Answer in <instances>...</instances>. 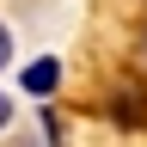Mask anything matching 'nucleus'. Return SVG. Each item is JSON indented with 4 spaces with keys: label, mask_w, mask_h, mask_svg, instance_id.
Wrapping results in <instances>:
<instances>
[{
    "label": "nucleus",
    "mask_w": 147,
    "mask_h": 147,
    "mask_svg": "<svg viewBox=\"0 0 147 147\" xmlns=\"http://www.w3.org/2000/svg\"><path fill=\"white\" fill-rule=\"evenodd\" d=\"M55 80H61V61H55V55H43V61H31V67H25V80H18V86H25L31 98H49Z\"/></svg>",
    "instance_id": "f257e3e1"
},
{
    "label": "nucleus",
    "mask_w": 147,
    "mask_h": 147,
    "mask_svg": "<svg viewBox=\"0 0 147 147\" xmlns=\"http://www.w3.org/2000/svg\"><path fill=\"white\" fill-rule=\"evenodd\" d=\"M6 61H12V31L0 25V67H6Z\"/></svg>",
    "instance_id": "f03ea898"
},
{
    "label": "nucleus",
    "mask_w": 147,
    "mask_h": 147,
    "mask_svg": "<svg viewBox=\"0 0 147 147\" xmlns=\"http://www.w3.org/2000/svg\"><path fill=\"white\" fill-rule=\"evenodd\" d=\"M6 123H12V98L0 92V129H6Z\"/></svg>",
    "instance_id": "7ed1b4c3"
},
{
    "label": "nucleus",
    "mask_w": 147,
    "mask_h": 147,
    "mask_svg": "<svg viewBox=\"0 0 147 147\" xmlns=\"http://www.w3.org/2000/svg\"><path fill=\"white\" fill-rule=\"evenodd\" d=\"M141 55H147V43H141Z\"/></svg>",
    "instance_id": "20e7f679"
}]
</instances>
